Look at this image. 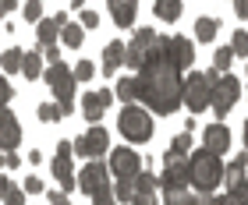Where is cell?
Here are the masks:
<instances>
[{
	"label": "cell",
	"instance_id": "obj_1",
	"mask_svg": "<svg viewBox=\"0 0 248 205\" xmlns=\"http://www.w3.org/2000/svg\"><path fill=\"white\" fill-rule=\"evenodd\" d=\"M139 88L142 102L149 113H163L170 117L177 106H185V78L170 60H156L139 71Z\"/></svg>",
	"mask_w": 248,
	"mask_h": 205
},
{
	"label": "cell",
	"instance_id": "obj_2",
	"mask_svg": "<svg viewBox=\"0 0 248 205\" xmlns=\"http://www.w3.org/2000/svg\"><path fill=\"white\" fill-rule=\"evenodd\" d=\"M156 60H167V39L156 36L153 29H139L128 43V50H124V64L135 67V71H142V67H149Z\"/></svg>",
	"mask_w": 248,
	"mask_h": 205
},
{
	"label": "cell",
	"instance_id": "obj_3",
	"mask_svg": "<svg viewBox=\"0 0 248 205\" xmlns=\"http://www.w3.org/2000/svg\"><path fill=\"white\" fill-rule=\"evenodd\" d=\"M191 188L199 191H217V184L223 180V174H227V166L220 163V156H213L209 149H199L191 152Z\"/></svg>",
	"mask_w": 248,
	"mask_h": 205
},
{
	"label": "cell",
	"instance_id": "obj_4",
	"mask_svg": "<svg viewBox=\"0 0 248 205\" xmlns=\"http://www.w3.org/2000/svg\"><path fill=\"white\" fill-rule=\"evenodd\" d=\"M117 128H121V134H124L128 142L142 145V142H149V138H153V113L145 110V106H139V102H131V106H124V110H121Z\"/></svg>",
	"mask_w": 248,
	"mask_h": 205
},
{
	"label": "cell",
	"instance_id": "obj_5",
	"mask_svg": "<svg viewBox=\"0 0 248 205\" xmlns=\"http://www.w3.org/2000/svg\"><path fill=\"white\" fill-rule=\"evenodd\" d=\"M46 82H50L53 102L64 110V117H67V113H75V85H78V78H75L71 67H67V64H50Z\"/></svg>",
	"mask_w": 248,
	"mask_h": 205
},
{
	"label": "cell",
	"instance_id": "obj_6",
	"mask_svg": "<svg viewBox=\"0 0 248 205\" xmlns=\"http://www.w3.org/2000/svg\"><path fill=\"white\" fill-rule=\"evenodd\" d=\"M209 85H213V110L217 117H227L234 110V102L241 99V82L234 74H220V71H206Z\"/></svg>",
	"mask_w": 248,
	"mask_h": 205
},
{
	"label": "cell",
	"instance_id": "obj_7",
	"mask_svg": "<svg viewBox=\"0 0 248 205\" xmlns=\"http://www.w3.org/2000/svg\"><path fill=\"white\" fill-rule=\"evenodd\" d=\"M185 106L191 113H202L206 106H213V85L202 71H191L185 78Z\"/></svg>",
	"mask_w": 248,
	"mask_h": 205
},
{
	"label": "cell",
	"instance_id": "obj_8",
	"mask_svg": "<svg viewBox=\"0 0 248 205\" xmlns=\"http://www.w3.org/2000/svg\"><path fill=\"white\" fill-rule=\"evenodd\" d=\"M191 184V159L181 152H167L163 156V191L188 188Z\"/></svg>",
	"mask_w": 248,
	"mask_h": 205
},
{
	"label": "cell",
	"instance_id": "obj_9",
	"mask_svg": "<svg viewBox=\"0 0 248 205\" xmlns=\"http://www.w3.org/2000/svg\"><path fill=\"white\" fill-rule=\"evenodd\" d=\"M71 152H75V142H57V152H53V177L64 191H75L78 188V177H75V166H71Z\"/></svg>",
	"mask_w": 248,
	"mask_h": 205
},
{
	"label": "cell",
	"instance_id": "obj_10",
	"mask_svg": "<svg viewBox=\"0 0 248 205\" xmlns=\"http://www.w3.org/2000/svg\"><path fill=\"white\" fill-rule=\"evenodd\" d=\"M223 180H227V195L241 198L248 205V152L234 156L227 163V174H223Z\"/></svg>",
	"mask_w": 248,
	"mask_h": 205
},
{
	"label": "cell",
	"instance_id": "obj_11",
	"mask_svg": "<svg viewBox=\"0 0 248 205\" xmlns=\"http://www.w3.org/2000/svg\"><path fill=\"white\" fill-rule=\"evenodd\" d=\"M75 149H78V156H107V149H110V134H107V128L103 124H93L89 128V134H82V138L75 142Z\"/></svg>",
	"mask_w": 248,
	"mask_h": 205
},
{
	"label": "cell",
	"instance_id": "obj_12",
	"mask_svg": "<svg viewBox=\"0 0 248 205\" xmlns=\"http://www.w3.org/2000/svg\"><path fill=\"white\" fill-rule=\"evenodd\" d=\"M167 60H170L177 71L195 64V46H191L188 36H167Z\"/></svg>",
	"mask_w": 248,
	"mask_h": 205
},
{
	"label": "cell",
	"instance_id": "obj_13",
	"mask_svg": "<svg viewBox=\"0 0 248 205\" xmlns=\"http://www.w3.org/2000/svg\"><path fill=\"white\" fill-rule=\"evenodd\" d=\"M110 174L114 177H139L142 174V156L135 149H114L110 152Z\"/></svg>",
	"mask_w": 248,
	"mask_h": 205
},
{
	"label": "cell",
	"instance_id": "obj_14",
	"mask_svg": "<svg viewBox=\"0 0 248 205\" xmlns=\"http://www.w3.org/2000/svg\"><path fill=\"white\" fill-rule=\"evenodd\" d=\"M110 177L114 174H107V163H89L82 174H78V188H82L85 195H99L103 188H110Z\"/></svg>",
	"mask_w": 248,
	"mask_h": 205
},
{
	"label": "cell",
	"instance_id": "obj_15",
	"mask_svg": "<svg viewBox=\"0 0 248 205\" xmlns=\"http://www.w3.org/2000/svg\"><path fill=\"white\" fill-rule=\"evenodd\" d=\"M64 25H67V15H64V11H61V15H53V18H43V21H39V32H36L39 50H50L53 43L64 36Z\"/></svg>",
	"mask_w": 248,
	"mask_h": 205
},
{
	"label": "cell",
	"instance_id": "obj_16",
	"mask_svg": "<svg viewBox=\"0 0 248 205\" xmlns=\"http://www.w3.org/2000/svg\"><path fill=\"white\" fill-rule=\"evenodd\" d=\"M18 145H21V124H18L15 113L4 106V113H0V149H4V152H15Z\"/></svg>",
	"mask_w": 248,
	"mask_h": 205
},
{
	"label": "cell",
	"instance_id": "obj_17",
	"mask_svg": "<svg viewBox=\"0 0 248 205\" xmlns=\"http://www.w3.org/2000/svg\"><path fill=\"white\" fill-rule=\"evenodd\" d=\"M110 102H114V92H107V88H103V92H85V96H82V113H85V120L99 124Z\"/></svg>",
	"mask_w": 248,
	"mask_h": 205
},
{
	"label": "cell",
	"instance_id": "obj_18",
	"mask_svg": "<svg viewBox=\"0 0 248 205\" xmlns=\"http://www.w3.org/2000/svg\"><path fill=\"white\" fill-rule=\"evenodd\" d=\"M202 138H206V149L213 156H223V152L231 149V128H227V124H209Z\"/></svg>",
	"mask_w": 248,
	"mask_h": 205
},
{
	"label": "cell",
	"instance_id": "obj_19",
	"mask_svg": "<svg viewBox=\"0 0 248 205\" xmlns=\"http://www.w3.org/2000/svg\"><path fill=\"white\" fill-rule=\"evenodd\" d=\"M156 188H160V180L142 170V174H139V184H135V198H131V205H156Z\"/></svg>",
	"mask_w": 248,
	"mask_h": 205
},
{
	"label": "cell",
	"instance_id": "obj_20",
	"mask_svg": "<svg viewBox=\"0 0 248 205\" xmlns=\"http://www.w3.org/2000/svg\"><path fill=\"white\" fill-rule=\"evenodd\" d=\"M107 7H110V15H114V21L121 29H131L135 25V11H139V7H135V0H110Z\"/></svg>",
	"mask_w": 248,
	"mask_h": 205
},
{
	"label": "cell",
	"instance_id": "obj_21",
	"mask_svg": "<svg viewBox=\"0 0 248 205\" xmlns=\"http://www.w3.org/2000/svg\"><path fill=\"white\" fill-rule=\"evenodd\" d=\"M124 50H128V46H124L121 39H114V43H107V46H103V71L107 74L117 71V67L124 64Z\"/></svg>",
	"mask_w": 248,
	"mask_h": 205
},
{
	"label": "cell",
	"instance_id": "obj_22",
	"mask_svg": "<svg viewBox=\"0 0 248 205\" xmlns=\"http://www.w3.org/2000/svg\"><path fill=\"white\" fill-rule=\"evenodd\" d=\"M114 96L124 99V106H131V102H139L142 99V88H139V78H121L117 88H114Z\"/></svg>",
	"mask_w": 248,
	"mask_h": 205
},
{
	"label": "cell",
	"instance_id": "obj_23",
	"mask_svg": "<svg viewBox=\"0 0 248 205\" xmlns=\"http://www.w3.org/2000/svg\"><path fill=\"white\" fill-rule=\"evenodd\" d=\"M181 0H156V18L160 21H177L181 18Z\"/></svg>",
	"mask_w": 248,
	"mask_h": 205
},
{
	"label": "cell",
	"instance_id": "obj_24",
	"mask_svg": "<svg viewBox=\"0 0 248 205\" xmlns=\"http://www.w3.org/2000/svg\"><path fill=\"white\" fill-rule=\"evenodd\" d=\"M163 205H199V195H191L188 188H174L163 191Z\"/></svg>",
	"mask_w": 248,
	"mask_h": 205
},
{
	"label": "cell",
	"instance_id": "obj_25",
	"mask_svg": "<svg viewBox=\"0 0 248 205\" xmlns=\"http://www.w3.org/2000/svg\"><path fill=\"white\" fill-rule=\"evenodd\" d=\"M21 74H25L29 82H36V78L43 74V53L39 50H29L25 53V67H21Z\"/></svg>",
	"mask_w": 248,
	"mask_h": 205
},
{
	"label": "cell",
	"instance_id": "obj_26",
	"mask_svg": "<svg viewBox=\"0 0 248 205\" xmlns=\"http://www.w3.org/2000/svg\"><path fill=\"white\" fill-rule=\"evenodd\" d=\"M135 184H139V177H117V184H114L117 202H128V205H131V198H135Z\"/></svg>",
	"mask_w": 248,
	"mask_h": 205
},
{
	"label": "cell",
	"instance_id": "obj_27",
	"mask_svg": "<svg viewBox=\"0 0 248 205\" xmlns=\"http://www.w3.org/2000/svg\"><path fill=\"white\" fill-rule=\"evenodd\" d=\"M217 32H220V25H217L213 18H199V21H195V36H199L202 43H213V39H217Z\"/></svg>",
	"mask_w": 248,
	"mask_h": 205
},
{
	"label": "cell",
	"instance_id": "obj_28",
	"mask_svg": "<svg viewBox=\"0 0 248 205\" xmlns=\"http://www.w3.org/2000/svg\"><path fill=\"white\" fill-rule=\"evenodd\" d=\"M82 25H75V21H67V25H64V36H61V43H64V46H71V50H78V46H82Z\"/></svg>",
	"mask_w": 248,
	"mask_h": 205
},
{
	"label": "cell",
	"instance_id": "obj_29",
	"mask_svg": "<svg viewBox=\"0 0 248 205\" xmlns=\"http://www.w3.org/2000/svg\"><path fill=\"white\" fill-rule=\"evenodd\" d=\"M25 67V53L21 50H7L4 53V74H15V71H21Z\"/></svg>",
	"mask_w": 248,
	"mask_h": 205
},
{
	"label": "cell",
	"instance_id": "obj_30",
	"mask_svg": "<svg viewBox=\"0 0 248 205\" xmlns=\"http://www.w3.org/2000/svg\"><path fill=\"white\" fill-rule=\"evenodd\" d=\"M64 117V110L57 106V102H39V120L43 124H57Z\"/></svg>",
	"mask_w": 248,
	"mask_h": 205
},
{
	"label": "cell",
	"instance_id": "obj_31",
	"mask_svg": "<svg viewBox=\"0 0 248 205\" xmlns=\"http://www.w3.org/2000/svg\"><path fill=\"white\" fill-rule=\"evenodd\" d=\"M231 57H234V50H231V46H220L217 53H213V71L227 74V67H231Z\"/></svg>",
	"mask_w": 248,
	"mask_h": 205
},
{
	"label": "cell",
	"instance_id": "obj_32",
	"mask_svg": "<svg viewBox=\"0 0 248 205\" xmlns=\"http://www.w3.org/2000/svg\"><path fill=\"white\" fill-rule=\"evenodd\" d=\"M4 205H25V195H21L18 184H11V180L4 177Z\"/></svg>",
	"mask_w": 248,
	"mask_h": 205
},
{
	"label": "cell",
	"instance_id": "obj_33",
	"mask_svg": "<svg viewBox=\"0 0 248 205\" xmlns=\"http://www.w3.org/2000/svg\"><path fill=\"white\" fill-rule=\"evenodd\" d=\"M231 50H234V57H248V32H234Z\"/></svg>",
	"mask_w": 248,
	"mask_h": 205
},
{
	"label": "cell",
	"instance_id": "obj_34",
	"mask_svg": "<svg viewBox=\"0 0 248 205\" xmlns=\"http://www.w3.org/2000/svg\"><path fill=\"white\" fill-rule=\"evenodd\" d=\"M188 149H191V131H181L177 138L170 142V152H181V156H188Z\"/></svg>",
	"mask_w": 248,
	"mask_h": 205
},
{
	"label": "cell",
	"instance_id": "obj_35",
	"mask_svg": "<svg viewBox=\"0 0 248 205\" xmlns=\"http://www.w3.org/2000/svg\"><path fill=\"white\" fill-rule=\"evenodd\" d=\"M93 74H96V64H93V60H78V67H75V78H78V82H89Z\"/></svg>",
	"mask_w": 248,
	"mask_h": 205
},
{
	"label": "cell",
	"instance_id": "obj_36",
	"mask_svg": "<svg viewBox=\"0 0 248 205\" xmlns=\"http://www.w3.org/2000/svg\"><path fill=\"white\" fill-rule=\"evenodd\" d=\"M21 7H25L21 15H25L29 21H43V4H39V0H29V4H21Z\"/></svg>",
	"mask_w": 248,
	"mask_h": 205
},
{
	"label": "cell",
	"instance_id": "obj_37",
	"mask_svg": "<svg viewBox=\"0 0 248 205\" xmlns=\"http://www.w3.org/2000/svg\"><path fill=\"white\" fill-rule=\"evenodd\" d=\"M93 205H117V195H114V188H103L99 195H93Z\"/></svg>",
	"mask_w": 248,
	"mask_h": 205
},
{
	"label": "cell",
	"instance_id": "obj_38",
	"mask_svg": "<svg viewBox=\"0 0 248 205\" xmlns=\"http://www.w3.org/2000/svg\"><path fill=\"white\" fill-rule=\"evenodd\" d=\"M99 25V15L96 11H82V29H96Z\"/></svg>",
	"mask_w": 248,
	"mask_h": 205
},
{
	"label": "cell",
	"instance_id": "obj_39",
	"mask_svg": "<svg viewBox=\"0 0 248 205\" xmlns=\"http://www.w3.org/2000/svg\"><path fill=\"white\" fill-rule=\"evenodd\" d=\"M43 191V180L39 177H25V195H39Z\"/></svg>",
	"mask_w": 248,
	"mask_h": 205
},
{
	"label": "cell",
	"instance_id": "obj_40",
	"mask_svg": "<svg viewBox=\"0 0 248 205\" xmlns=\"http://www.w3.org/2000/svg\"><path fill=\"white\" fill-rule=\"evenodd\" d=\"M199 205H220V198L213 191H199Z\"/></svg>",
	"mask_w": 248,
	"mask_h": 205
},
{
	"label": "cell",
	"instance_id": "obj_41",
	"mask_svg": "<svg viewBox=\"0 0 248 205\" xmlns=\"http://www.w3.org/2000/svg\"><path fill=\"white\" fill-rule=\"evenodd\" d=\"M50 205H71V202H67L64 191H50Z\"/></svg>",
	"mask_w": 248,
	"mask_h": 205
},
{
	"label": "cell",
	"instance_id": "obj_42",
	"mask_svg": "<svg viewBox=\"0 0 248 205\" xmlns=\"http://www.w3.org/2000/svg\"><path fill=\"white\" fill-rule=\"evenodd\" d=\"M234 15H238V18H248V0H234Z\"/></svg>",
	"mask_w": 248,
	"mask_h": 205
},
{
	"label": "cell",
	"instance_id": "obj_43",
	"mask_svg": "<svg viewBox=\"0 0 248 205\" xmlns=\"http://www.w3.org/2000/svg\"><path fill=\"white\" fill-rule=\"evenodd\" d=\"M4 166L15 170V166H18V156H15V152H4Z\"/></svg>",
	"mask_w": 248,
	"mask_h": 205
},
{
	"label": "cell",
	"instance_id": "obj_44",
	"mask_svg": "<svg viewBox=\"0 0 248 205\" xmlns=\"http://www.w3.org/2000/svg\"><path fill=\"white\" fill-rule=\"evenodd\" d=\"M11 96H15V88H11V85H7V82H4V85H0V99H4V102H7V99H11Z\"/></svg>",
	"mask_w": 248,
	"mask_h": 205
},
{
	"label": "cell",
	"instance_id": "obj_45",
	"mask_svg": "<svg viewBox=\"0 0 248 205\" xmlns=\"http://www.w3.org/2000/svg\"><path fill=\"white\" fill-rule=\"evenodd\" d=\"M220 205H245V202H241V198H234V195H223Z\"/></svg>",
	"mask_w": 248,
	"mask_h": 205
},
{
	"label": "cell",
	"instance_id": "obj_46",
	"mask_svg": "<svg viewBox=\"0 0 248 205\" xmlns=\"http://www.w3.org/2000/svg\"><path fill=\"white\" fill-rule=\"evenodd\" d=\"M245 149H248V124H245Z\"/></svg>",
	"mask_w": 248,
	"mask_h": 205
}]
</instances>
